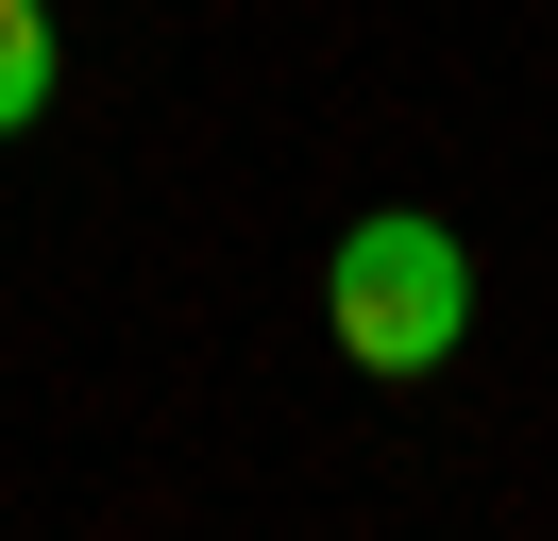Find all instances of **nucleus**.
Wrapping results in <instances>:
<instances>
[{
    "label": "nucleus",
    "mask_w": 558,
    "mask_h": 541,
    "mask_svg": "<svg viewBox=\"0 0 558 541\" xmlns=\"http://www.w3.org/2000/svg\"><path fill=\"white\" fill-rule=\"evenodd\" d=\"M51 119V0H0V135Z\"/></svg>",
    "instance_id": "f03ea898"
},
{
    "label": "nucleus",
    "mask_w": 558,
    "mask_h": 541,
    "mask_svg": "<svg viewBox=\"0 0 558 541\" xmlns=\"http://www.w3.org/2000/svg\"><path fill=\"white\" fill-rule=\"evenodd\" d=\"M322 338H339L355 372H440L457 338H474V254H457V220H423V203H373V220H339V254H322Z\"/></svg>",
    "instance_id": "f257e3e1"
}]
</instances>
